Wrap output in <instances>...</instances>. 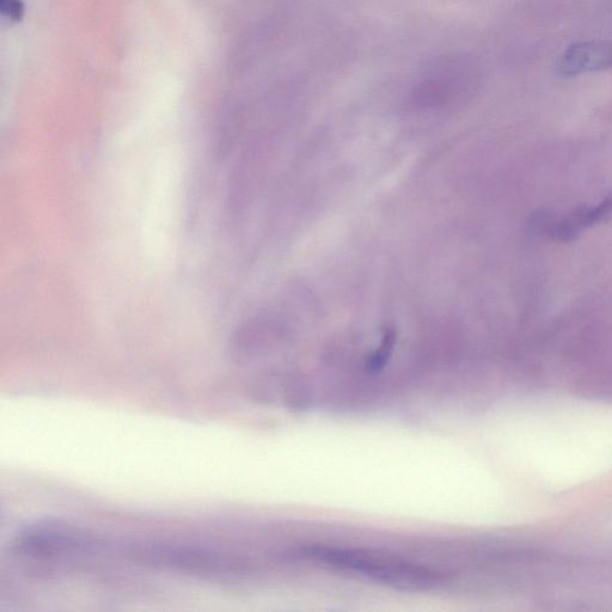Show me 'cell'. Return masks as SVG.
<instances>
[{
    "label": "cell",
    "instance_id": "6da1fadb",
    "mask_svg": "<svg viewBox=\"0 0 612 612\" xmlns=\"http://www.w3.org/2000/svg\"><path fill=\"white\" fill-rule=\"evenodd\" d=\"M299 555L306 560L358 574L378 584L403 591L432 590L448 580L444 573L436 569L367 550L309 547Z\"/></svg>",
    "mask_w": 612,
    "mask_h": 612
},
{
    "label": "cell",
    "instance_id": "7a4b0ae2",
    "mask_svg": "<svg viewBox=\"0 0 612 612\" xmlns=\"http://www.w3.org/2000/svg\"><path fill=\"white\" fill-rule=\"evenodd\" d=\"M108 544L89 532L55 520L30 524L18 531L12 552L30 561H58L97 554Z\"/></svg>",
    "mask_w": 612,
    "mask_h": 612
},
{
    "label": "cell",
    "instance_id": "3957f363",
    "mask_svg": "<svg viewBox=\"0 0 612 612\" xmlns=\"http://www.w3.org/2000/svg\"><path fill=\"white\" fill-rule=\"evenodd\" d=\"M126 556L145 566L170 569V571L198 575L204 578H220L242 571V563L217 550L175 544H143L127 548Z\"/></svg>",
    "mask_w": 612,
    "mask_h": 612
},
{
    "label": "cell",
    "instance_id": "277c9868",
    "mask_svg": "<svg viewBox=\"0 0 612 612\" xmlns=\"http://www.w3.org/2000/svg\"><path fill=\"white\" fill-rule=\"evenodd\" d=\"M612 217V193L597 206H580L568 216L556 220L547 212L536 213L531 228L536 234L548 235L560 242L573 241L590 226L604 223Z\"/></svg>",
    "mask_w": 612,
    "mask_h": 612
},
{
    "label": "cell",
    "instance_id": "5b68a950",
    "mask_svg": "<svg viewBox=\"0 0 612 612\" xmlns=\"http://www.w3.org/2000/svg\"><path fill=\"white\" fill-rule=\"evenodd\" d=\"M612 67L611 41H586L568 47L555 63L559 76L572 78Z\"/></svg>",
    "mask_w": 612,
    "mask_h": 612
},
{
    "label": "cell",
    "instance_id": "8992f818",
    "mask_svg": "<svg viewBox=\"0 0 612 612\" xmlns=\"http://www.w3.org/2000/svg\"><path fill=\"white\" fill-rule=\"evenodd\" d=\"M0 12L11 21L21 22L24 16V4L22 0H0Z\"/></svg>",
    "mask_w": 612,
    "mask_h": 612
}]
</instances>
